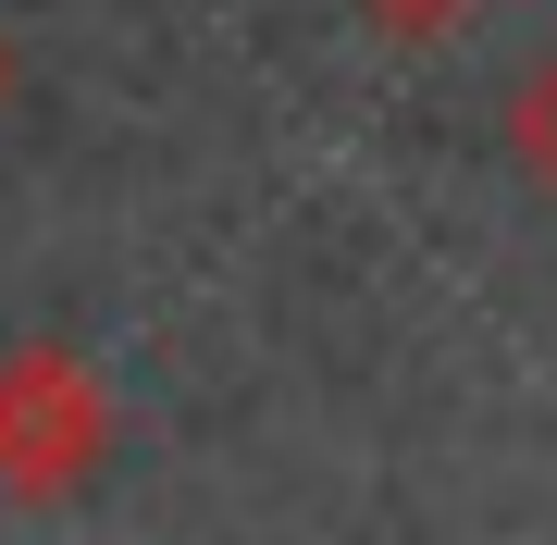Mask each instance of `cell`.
Listing matches in <instances>:
<instances>
[{
	"instance_id": "obj_1",
	"label": "cell",
	"mask_w": 557,
	"mask_h": 545,
	"mask_svg": "<svg viewBox=\"0 0 557 545\" xmlns=\"http://www.w3.org/2000/svg\"><path fill=\"white\" fill-rule=\"evenodd\" d=\"M508 162L557 199V62H533V75L508 87Z\"/></svg>"
},
{
	"instance_id": "obj_2",
	"label": "cell",
	"mask_w": 557,
	"mask_h": 545,
	"mask_svg": "<svg viewBox=\"0 0 557 545\" xmlns=\"http://www.w3.org/2000/svg\"><path fill=\"white\" fill-rule=\"evenodd\" d=\"M384 25H397V38H434V25H458V0H372Z\"/></svg>"
}]
</instances>
